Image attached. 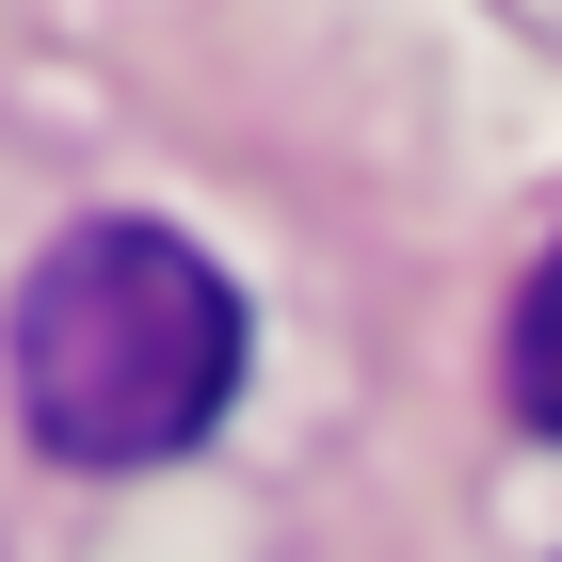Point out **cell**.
Returning <instances> with one entry per match:
<instances>
[{
	"label": "cell",
	"mask_w": 562,
	"mask_h": 562,
	"mask_svg": "<svg viewBox=\"0 0 562 562\" xmlns=\"http://www.w3.org/2000/svg\"><path fill=\"white\" fill-rule=\"evenodd\" d=\"M241 386V290L177 225H65L16 290V418L48 467H177Z\"/></svg>",
	"instance_id": "obj_1"
},
{
	"label": "cell",
	"mask_w": 562,
	"mask_h": 562,
	"mask_svg": "<svg viewBox=\"0 0 562 562\" xmlns=\"http://www.w3.org/2000/svg\"><path fill=\"white\" fill-rule=\"evenodd\" d=\"M498 370H515V418L562 434V241H547V273L515 290V353H498Z\"/></svg>",
	"instance_id": "obj_2"
}]
</instances>
